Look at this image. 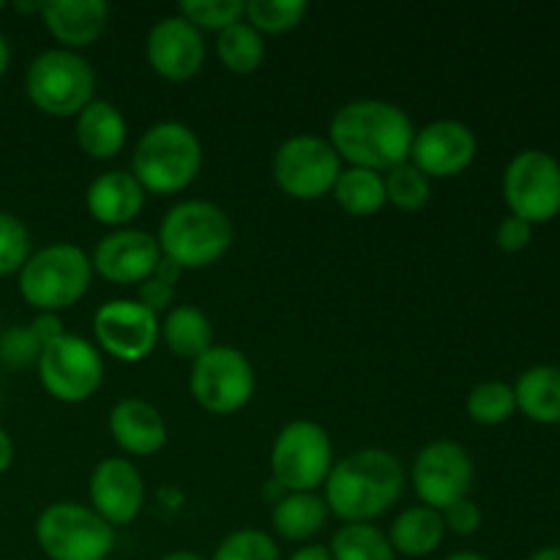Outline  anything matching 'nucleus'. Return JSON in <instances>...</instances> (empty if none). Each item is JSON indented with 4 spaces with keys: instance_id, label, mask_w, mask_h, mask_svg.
Listing matches in <instances>:
<instances>
[{
    "instance_id": "nucleus-10",
    "label": "nucleus",
    "mask_w": 560,
    "mask_h": 560,
    "mask_svg": "<svg viewBox=\"0 0 560 560\" xmlns=\"http://www.w3.org/2000/svg\"><path fill=\"white\" fill-rule=\"evenodd\" d=\"M271 173L284 195L295 200H315L334 189L342 173V159L323 137L295 135L277 148Z\"/></svg>"
},
{
    "instance_id": "nucleus-41",
    "label": "nucleus",
    "mask_w": 560,
    "mask_h": 560,
    "mask_svg": "<svg viewBox=\"0 0 560 560\" xmlns=\"http://www.w3.org/2000/svg\"><path fill=\"white\" fill-rule=\"evenodd\" d=\"M180 273H184V268H180L178 262L170 260V257L162 255V260L156 262V271H153V277L162 279V282L173 284V288H175V282H178V279H180Z\"/></svg>"
},
{
    "instance_id": "nucleus-36",
    "label": "nucleus",
    "mask_w": 560,
    "mask_h": 560,
    "mask_svg": "<svg viewBox=\"0 0 560 560\" xmlns=\"http://www.w3.org/2000/svg\"><path fill=\"white\" fill-rule=\"evenodd\" d=\"M42 345L33 337L31 326H11L0 331V361L11 370H25L38 364Z\"/></svg>"
},
{
    "instance_id": "nucleus-32",
    "label": "nucleus",
    "mask_w": 560,
    "mask_h": 560,
    "mask_svg": "<svg viewBox=\"0 0 560 560\" xmlns=\"http://www.w3.org/2000/svg\"><path fill=\"white\" fill-rule=\"evenodd\" d=\"M306 11H310L306 0H249L244 20L260 33H284L299 27Z\"/></svg>"
},
{
    "instance_id": "nucleus-48",
    "label": "nucleus",
    "mask_w": 560,
    "mask_h": 560,
    "mask_svg": "<svg viewBox=\"0 0 560 560\" xmlns=\"http://www.w3.org/2000/svg\"><path fill=\"white\" fill-rule=\"evenodd\" d=\"M5 9V3H3V0H0V11H3Z\"/></svg>"
},
{
    "instance_id": "nucleus-6",
    "label": "nucleus",
    "mask_w": 560,
    "mask_h": 560,
    "mask_svg": "<svg viewBox=\"0 0 560 560\" xmlns=\"http://www.w3.org/2000/svg\"><path fill=\"white\" fill-rule=\"evenodd\" d=\"M25 91L42 113L77 118L93 102L96 71L77 49H44L27 66Z\"/></svg>"
},
{
    "instance_id": "nucleus-47",
    "label": "nucleus",
    "mask_w": 560,
    "mask_h": 560,
    "mask_svg": "<svg viewBox=\"0 0 560 560\" xmlns=\"http://www.w3.org/2000/svg\"><path fill=\"white\" fill-rule=\"evenodd\" d=\"M446 560H487L485 556H479V552H468V550H463V552H452V556H448Z\"/></svg>"
},
{
    "instance_id": "nucleus-3",
    "label": "nucleus",
    "mask_w": 560,
    "mask_h": 560,
    "mask_svg": "<svg viewBox=\"0 0 560 560\" xmlns=\"http://www.w3.org/2000/svg\"><path fill=\"white\" fill-rule=\"evenodd\" d=\"M159 249L180 268H206L222 260L235 241L233 219L211 200L175 202L159 224Z\"/></svg>"
},
{
    "instance_id": "nucleus-49",
    "label": "nucleus",
    "mask_w": 560,
    "mask_h": 560,
    "mask_svg": "<svg viewBox=\"0 0 560 560\" xmlns=\"http://www.w3.org/2000/svg\"><path fill=\"white\" fill-rule=\"evenodd\" d=\"M0 399H3V386H0Z\"/></svg>"
},
{
    "instance_id": "nucleus-45",
    "label": "nucleus",
    "mask_w": 560,
    "mask_h": 560,
    "mask_svg": "<svg viewBox=\"0 0 560 560\" xmlns=\"http://www.w3.org/2000/svg\"><path fill=\"white\" fill-rule=\"evenodd\" d=\"M528 560H560V547H541Z\"/></svg>"
},
{
    "instance_id": "nucleus-16",
    "label": "nucleus",
    "mask_w": 560,
    "mask_h": 560,
    "mask_svg": "<svg viewBox=\"0 0 560 560\" xmlns=\"http://www.w3.org/2000/svg\"><path fill=\"white\" fill-rule=\"evenodd\" d=\"M148 63L164 80L184 82L195 77L206 63V38L186 16L170 14L153 22L145 42Z\"/></svg>"
},
{
    "instance_id": "nucleus-38",
    "label": "nucleus",
    "mask_w": 560,
    "mask_h": 560,
    "mask_svg": "<svg viewBox=\"0 0 560 560\" xmlns=\"http://www.w3.org/2000/svg\"><path fill=\"white\" fill-rule=\"evenodd\" d=\"M530 238H534V224H528L520 217H512V213H509L495 230L498 246H501L503 252H509V255H512V252H523L525 246L530 244Z\"/></svg>"
},
{
    "instance_id": "nucleus-19",
    "label": "nucleus",
    "mask_w": 560,
    "mask_h": 560,
    "mask_svg": "<svg viewBox=\"0 0 560 560\" xmlns=\"http://www.w3.org/2000/svg\"><path fill=\"white\" fill-rule=\"evenodd\" d=\"M145 195L148 191L131 175V170H107L91 180L85 191V206L98 224L118 230L129 228L131 219L140 217Z\"/></svg>"
},
{
    "instance_id": "nucleus-12",
    "label": "nucleus",
    "mask_w": 560,
    "mask_h": 560,
    "mask_svg": "<svg viewBox=\"0 0 560 560\" xmlns=\"http://www.w3.org/2000/svg\"><path fill=\"white\" fill-rule=\"evenodd\" d=\"M36 366L42 386L60 402L91 399L104 381L102 353L80 334L66 331L52 345L42 348Z\"/></svg>"
},
{
    "instance_id": "nucleus-34",
    "label": "nucleus",
    "mask_w": 560,
    "mask_h": 560,
    "mask_svg": "<svg viewBox=\"0 0 560 560\" xmlns=\"http://www.w3.org/2000/svg\"><path fill=\"white\" fill-rule=\"evenodd\" d=\"M31 255V230L20 217L0 211V277L20 273Z\"/></svg>"
},
{
    "instance_id": "nucleus-2",
    "label": "nucleus",
    "mask_w": 560,
    "mask_h": 560,
    "mask_svg": "<svg viewBox=\"0 0 560 560\" xmlns=\"http://www.w3.org/2000/svg\"><path fill=\"white\" fill-rule=\"evenodd\" d=\"M405 481L408 474L397 454L386 448H359L334 463L323 485V501L328 512L345 523H372L402 498Z\"/></svg>"
},
{
    "instance_id": "nucleus-5",
    "label": "nucleus",
    "mask_w": 560,
    "mask_h": 560,
    "mask_svg": "<svg viewBox=\"0 0 560 560\" xmlns=\"http://www.w3.org/2000/svg\"><path fill=\"white\" fill-rule=\"evenodd\" d=\"M93 262L77 244H49L27 257L20 271L22 299L38 312H60L88 293Z\"/></svg>"
},
{
    "instance_id": "nucleus-28",
    "label": "nucleus",
    "mask_w": 560,
    "mask_h": 560,
    "mask_svg": "<svg viewBox=\"0 0 560 560\" xmlns=\"http://www.w3.org/2000/svg\"><path fill=\"white\" fill-rule=\"evenodd\" d=\"M217 52L219 60L230 71H235V74H252V71L260 69L262 58H266V38L246 20L233 22L224 31H219Z\"/></svg>"
},
{
    "instance_id": "nucleus-4",
    "label": "nucleus",
    "mask_w": 560,
    "mask_h": 560,
    "mask_svg": "<svg viewBox=\"0 0 560 560\" xmlns=\"http://www.w3.org/2000/svg\"><path fill=\"white\" fill-rule=\"evenodd\" d=\"M202 167V145L195 129L180 120H159L137 140L131 175L145 191L173 195L186 189Z\"/></svg>"
},
{
    "instance_id": "nucleus-8",
    "label": "nucleus",
    "mask_w": 560,
    "mask_h": 560,
    "mask_svg": "<svg viewBox=\"0 0 560 560\" xmlns=\"http://www.w3.org/2000/svg\"><path fill=\"white\" fill-rule=\"evenodd\" d=\"M334 468V446L317 421L299 419L277 432L271 446V474L282 490L315 492Z\"/></svg>"
},
{
    "instance_id": "nucleus-43",
    "label": "nucleus",
    "mask_w": 560,
    "mask_h": 560,
    "mask_svg": "<svg viewBox=\"0 0 560 560\" xmlns=\"http://www.w3.org/2000/svg\"><path fill=\"white\" fill-rule=\"evenodd\" d=\"M11 463H14V441H11L9 432L0 427V474H5V470L11 468Z\"/></svg>"
},
{
    "instance_id": "nucleus-15",
    "label": "nucleus",
    "mask_w": 560,
    "mask_h": 560,
    "mask_svg": "<svg viewBox=\"0 0 560 560\" xmlns=\"http://www.w3.org/2000/svg\"><path fill=\"white\" fill-rule=\"evenodd\" d=\"M476 151H479V142L468 124L438 118L416 129L410 162L430 178H452L474 164Z\"/></svg>"
},
{
    "instance_id": "nucleus-25",
    "label": "nucleus",
    "mask_w": 560,
    "mask_h": 560,
    "mask_svg": "<svg viewBox=\"0 0 560 560\" xmlns=\"http://www.w3.org/2000/svg\"><path fill=\"white\" fill-rule=\"evenodd\" d=\"M517 410L536 424H560V366L536 364L514 383Z\"/></svg>"
},
{
    "instance_id": "nucleus-22",
    "label": "nucleus",
    "mask_w": 560,
    "mask_h": 560,
    "mask_svg": "<svg viewBox=\"0 0 560 560\" xmlns=\"http://www.w3.org/2000/svg\"><path fill=\"white\" fill-rule=\"evenodd\" d=\"M77 145L93 159H113L124 151L126 145V126L124 113L113 102L93 98L80 115H77Z\"/></svg>"
},
{
    "instance_id": "nucleus-30",
    "label": "nucleus",
    "mask_w": 560,
    "mask_h": 560,
    "mask_svg": "<svg viewBox=\"0 0 560 560\" xmlns=\"http://www.w3.org/2000/svg\"><path fill=\"white\" fill-rule=\"evenodd\" d=\"M465 410L476 424L495 427L512 419L517 413V399H514V388L503 381H485L479 386L470 388L468 399H465Z\"/></svg>"
},
{
    "instance_id": "nucleus-33",
    "label": "nucleus",
    "mask_w": 560,
    "mask_h": 560,
    "mask_svg": "<svg viewBox=\"0 0 560 560\" xmlns=\"http://www.w3.org/2000/svg\"><path fill=\"white\" fill-rule=\"evenodd\" d=\"M213 560H282V552L266 530L241 528L219 541Z\"/></svg>"
},
{
    "instance_id": "nucleus-14",
    "label": "nucleus",
    "mask_w": 560,
    "mask_h": 560,
    "mask_svg": "<svg viewBox=\"0 0 560 560\" xmlns=\"http://www.w3.org/2000/svg\"><path fill=\"white\" fill-rule=\"evenodd\" d=\"M93 334L104 353L126 364H137L156 348L159 315L137 299H113L93 315Z\"/></svg>"
},
{
    "instance_id": "nucleus-31",
    "label": "nucleus",
    "mask_w": 560,
    "mask_h": 560,
    "mask_svg": "<svg viewBox=\"0 0 560 560\" xmlns=\"http://www.w3.org/2000/svg\"><path fill=\"white\" fill-rule=\"evenodd\" d=\"M383 184H386V200L402 208V211H419L432 197V178L421 173L410 159L397 164V167L386 170Z\"/></svg>"
},
{
    "instance_id": "nucleus-27",
    "label": "nucleus",
    "mask_w": 560,
    "mask_h": 560,
    "mask_svg": "<svg viewBox=\"0 0 560 560\" xmlns=\"http://www.w3.org/2000/svg\"><path fill=\"white\" fill-rule=\"evenodd\" d=\"M331 191L337 206L353 217H372L388 202L383 173L366 167H342Z\"/></svg>"
},
{
    "instance_id": "nucleus-46",
    "label": "nucleus",
    "mask_w": 560,
    "mask_h": 560,
    "mask_svg": "<svg viewBox=\"0 0 560 560\" xmlns=\"http://www.w3.org/2000/svg\"><path fill=\"white\" fill-rule=\"evenodd\" d=\"M159 560H206V558L189 550H175V552H167V556H162Z\"/></svg>"
},
{
    "instance_id": "nucleus-24",
    "label": "nucleus",
    "mask_w": 560,
    "mask_h": 560,
    "mask_svg": "<svg viewBox=\"0 0 560 560\" xmlns=\"http://www.w3.org/2000/svg\"><path fill=\"white\" fill-rule=\"evenodd\" d=\"M159 339L175 355L195 361L213 348V326L200 306L180 304L159 320Z\"/></svg>"
},
{
    "instance_id": "nucleus-37",
    "label": "nucleus",
    "mask_w": 560,
    "mask_h": 560,
    "mask_svg": "<svg viewBox=\"0 0 560 560\" xmlns=\"http://www.w3.org/2000/svg\"><path fill=\"white\" fill-rule=\"evenodd\" d=\"M441 514H443V525H446V530H452V534L457 536H474L476 530L481 528V520H485L481 509L476 506L470 498L454 503V506H448L446 512Z\"/></svg>"
},
{
    "instance_id": "nucleus-44",
    "label": "nucleus",
    "mask_w": 560,
    "mask_h": 560,
    "mask_svg": "<svg viewBox=\"0 0 560 560\" xmlns=\"http://www.w3.org/2000/svg\"><path fill=\"white\" fill-rule=\"evenodd\" d=\"M9 60H11L9 42H5V36H3V33H0V77H3L5 69H9Z\"/></svg>"
},
{
    "instance_id": "nucleus-13",
    "label": "nucleus",
    "mask_w": 560,
    "mask_h": 560,
    "mask_svg": "<svg viewBox=\"0 0 560 560\" xmlns=\"http://www.w3.org/2000/svg\"><path fill=\"white\" fill-rule=\"evenodd\" d=\"M474 459L459 443L432 441L416 454L413 468H410V481L419 495L421 506H430L435 512H446L454 503L465 501L474 490Z\"/></svg>"
},
{
    "instance_id": "nucleus-1",
    "label": "nucleus",
    "mask_w": 560,
    "mask_h": 560,
    "mask_svg": "<svg viewBox=\"0 0 560 560\" xmlns=\"http://www.w3.org/2000/svg\"><path fill=\"white\" fill-rule=\"evenodd\" d=\"M328 142L350 167H366L375 173L408 162L416 126L399 104L386 98H355L334 113Z\"/></svg>"
},
{
    "instance_id": "nucleus-40",
    "label": "nucleus",
    "mask_w": 560,
    "mask_h": 560,
    "mask_svg": "<svg viewBox=\"0 0 560 560\" xmlns=\"http://www.w3.org/2000/svg\"><path fill=\"white\" fill-rule=\"evenodd\" d=\"M31 331L38 339V345L47 348V345H52L55 339H60L66 334L63 317H60V312H38L31 320Z\"/></svg>"
},
{
    "instance_id": "nucleus-26",
    "label": "nucleus",
    "mask_w": 560,
    "mask_h": 560,
    "mask_svg": "<svg viewBox=\"0 0 560 560\" xmlns=\"http://www.w3.org/2000/svg\"><path fill=\"white\" fill-rule=\"evenodd\" d=\"M328 520V506L315 492H288L277 498L271 509V523L282 539L304 541L323 530Z\"/></svg>"
},
{
    "instance_id": "nucleus-11",
    "label": "nucleus",
    "mask_w": 560,
    "mask_h": 560,
    "mask_svg": "<svg viewBox=\"0 0 560 560\" xmlns=\"http://www.w3.org/2000/svg\"><path fill=\"white\" fill-rule=\"evenodd\" d=\"M503 197L512 217L528 224L556 219L560 213V162L539 148L520 151L503 173Z\"/></svg>"
},
{
    "instance_id": "nucleus-17",
    "label": "nucleus",
    "mask_w": 560,
    "mask_h": 560,
    "mask_svg": "<svg viewBox=\"0 0 560 560\" xmlns=\"http://www.w3.org/2000/svg\"><path fill=\"white\" fill-rule=\"evenodd\" d=\"M162 260L156 235L137 228H118L104 235L93 249V271L113 284H140L153 277Z\"/></svg>"
},
{
    "instance_id": "nucleus-35",
    "label": "nucleus",
    "mask_w": 560,
    "mask_h": 560,
    "mask_svg": "<svg viewBox=\"0 0 560 560\" xmlns=\"http://www.w3.org/2000/svg\"><path fill=\"white\" fill-rule=\"evenodd\" d=\"M244 0H184L180 3V16L202 27H211V31H224L233 22L244 20Z\"/></svg>"
},
{
    "instance_id": "nucleus-42",
    "label": "nucleus",
    "mask_w": 560,
    "mask_h": 560,
    "mask_svg": "<svg viewBox=\"0 0 560 560\" xmlns=\"http://www.w3.org/2000/svg\"><path fill=\"white\" fill-rule=\"evenodd\" d=\"M288 560H334V558H331V550H328V547L306 545V547H299V550H295Z\"/></svg>"
},
{
    "instance_id": "nucleus-7",
    "label": "nucleus",
    "mask_w": 560,
    "mask_h": 560,
    "mask_svg": "<svg viewBox=\"0 0 560 560\" xmlns=\"http://www.w3.org/2000/svg\"><path fill=\"white\" fill-rule=\"evenodd\" d=\"M36 541L49 560H107L115 528L91 506L58 501L38 514Z\"/></svg>"
},
{
    "instance_id": "nucleus-29",
    "label": "nucleus",
    "mask_w": 560,
    "mask_h": 560,
    "mask_svg": "<svg viewBox=\"0 0 560 560\" xmlns=\"http://www.w3.org/2000/svg\"><path fill=\"white\" fill-rule=\"evenodd\" d=\"M328 550L334 560H397L388 536L372 523H345Z\"/></svg>"
},
{
    "instance_id": "nucleus-39",
    "label": "nucleus",
    "mask_w": 560,
    "mask_h": 560,
    "mask_svg": "<svg viewBox=\"0 0 560 560\" xmlns=\"http://www.w3.org/2000/svg\"><path fill=\"white\" fill-rule=\"evenodd\" d=\"M137 301H140L142 306H148L151 312H170V306H173L175 301V288L173 284L162 282V279L156 277H148L145 282L137 284Z\"/></svg>"
},
{
    "instance_id": "nucleus-18",
    "label": "nucleus",
    "mask_w": 560,
    "mask_h": 560,
    "mask_svg": "<svg viewBox=\"0 0 560 560\" xmlns=\"http://www.w3.org/2000/svg\"><path fill=\"white\" fill-rule=\"evenodd\" d=\"M93 512L109 525L135 523L145 503V481L140 468L126 457H107L91 474Z\"/></svg>"
},
{
    "instance_id": "nucleus-23",
    "label": "nucleus",
    "mask_w": 560,
    "mask_h": 560,
    "mask_svg": "<svg viewBox=\"0 0 560 560\" xmlns=\"http://www.w3.org/2000/svg\"><path fill=\"white\" fill-rule=\"evenodd\" d=\"M386 536L399 556L424 558L441 547L446 525H443L441 512L419 503V506H408L405 512H399Z\"/></svg>"
},
{
    "instance_id": "nucleus-20",
    "label": "nucleus",
    "mask_w": 560,
    "mask_h": 560,
    "mask_svg": "<svg viewBox=\"0 0 560 560\" xmlns=\"http://www.w3.org/2000/svg\"><path fill=\"white\" fill-rule=\"evenodd\" d=\"M109 432H113L115 443L135 457H151V454L162 452L167 443L164 416L140 397H126L113 405Z\"/></svg>"
},
{
    "instance_id": "nucleus-21",
    "label": "nucleus",
    "mask_w": 560,
    "mask_h": 560,
    "mask_svg": "<svg viewBox=\"0 0 560 560\" xmlns=\"http://www.w3.org/2000/svg\"><path fill=\"white\" fill-rule=\"evenodd\" d=\"M42 20L66 49H80L107 31L109 5L104 0H47Z\"/></svg>"
},
{
    "instance_id": "nucleus-9",
    "label": "nucleus",
    "mask_w": 560,
    "mask_h": 560,
    "mask_svg": "<svg viewBox=\"0 0 560 560\" xmlns=\"http://www.w3.org/2000/svg\"><path fill=\"white\" fill-rule=\"evenodd\" d=\"M257 386L255 366L233 345H213L191 361L189 388L197 402L217 416H230L244 408Z\"/></svg>"
}]
</instances>
